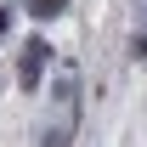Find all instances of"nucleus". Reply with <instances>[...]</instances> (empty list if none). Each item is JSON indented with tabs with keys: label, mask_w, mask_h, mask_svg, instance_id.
Wrapping results in <instances>:
<instances>
[{
	"label": "nucleus",
	"mask_w": 147,
	"mask_h": 147,
	"mask_svg": "<svg viewBox=\"0 0 147 147\" xmlns=\"http://www.w3.org/2000/svg\"><path fill=\"white\" fill-rule=\"evenodd\" d=\"M45 62H51V45H45V34L23 40V57H17V85H23V91H40V79H45Z\"/></svg>",
	"instance_id": "obj_1"
},
{
	"label": "nucleus",
	"mask_w": 147,
	"mask_h": 147,
	"mask_svg": "<svg viewBox=\"0 0 147 147\" xmlns=\"http://www.w3.org/2000/svg\"><path fill=\"white\" fill-rule=\"evenodd\" d=\"M0 34H11V6H0Z\"/></svg>",
	"instance_id": "obj_4"
},
{
	"label": "nucleus",
	"mask_w": 147,
	"mask_h": 147,
	"mask_svg": "<svg viewBox=\"0 0 147 147\" xmlns=\"http://www.w3.org/2000/svg\"><path fill=\"white\" fill-rule=\"evenodd\" d=\"M130 57H136V62H147V28H136V40H130Z\"/></svg>",
	"instance_id": "obj_3"
},
{
	"label": "nucleus",
	"mask_w": 147,
	"mask_h": 147,
	"mask_svg": "<svg viewBox=\"0 0 147 147\" xmlns=\"http://www.w3.org/2000/svg\"><path fill=\"white\" fill-rule=\"evenodd\" d=\"M62 6H68V0H28V11H34L40 23H51V17H62Z\"/></svg>",
	"instance_id": "obj_2"
}]
</instances>
